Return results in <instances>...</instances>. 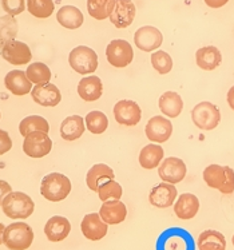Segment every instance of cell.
Returning <instances> with one entry per match:
<instances>
[{
    "label": "cell",
    "mask_w": 234,
    "mask_h": 250,
    "mask_svg": "<svg viewBox=\"0 0 234 250\" xmlns=\"http://www.w3.org/2000/svg\"><path fill=\"white\" fill-rule=\"evenodd\" d=\"M56 19L62 27L67 30H77L83 24L85 18L79 8L75 5H63L56 14Z\"/></svg>",
    "instance_id": "obj_29"
},
{
    "label": "cell",
    "mask_w": 234,
    "mask_h": 250,
    "mask_svg": "<svg viewBox=\"0 0 234 250\" xmlns=\"http://www.w3.org/2000/svg\"><path fill=\"white\" fill-rule=\"evenodd\" d=\"M150 62H151V66H153L154 70L161 75H166L173 70V59L166 51H161V50L154 51L151 54Z\"/></svg>",
    "instance_id": "obj_38"
},
{
    "label": "cell",
    "mask_w": 234,
    "mask_h": 250,
    "mask_svg": "<svg viewBox=\"0 0 234 250\" xmlns=\"http://www.w3.org/2000/svg\"><path fill=\"white\" fill-rule=\"evenodd\" d=\"M114 118L119 125L132 127L141 122L142 110L137 102L130 99H122L114 106Z\"/></svg>",
    "instance_id": "obj_11"
},
{
    "label": "cell",
    "mask_w": 234,
    "mask_h": 250,
    "mask_svg": "<svg viewBox=\"0 0 234 250\" xmlns=\"http://www.w3.org/2000/svg\"><path fill=\"white\" fill-rule=\"evenodd\" d=\"M135 14L137 8L132 0H115V7L108 19L117 28L123 30L131 26L135 19Z\"/></svg>",
    "instance_id": "obj_16"
},
{
    "label": "cell",
    "mask_w": 234,
    "mask_h": 250,
    "mask_svg": "<svg viewBox=\"0 0 234 250\" xmlns=\"http://www.w3.org/2000/svg\"><path fill=\"white\" fill-rule=\"evenodd\" d=\"M107 62L112 67L125 68L128 67L134 59V51L131 44L123 39H114L106 47Z\"/></svg>",
    "instance_id": "obj_8"
},
{
    "label": "cell",
    "mask_w": 234,
    "mask_h": 250,
    "mask_svg": "<svg viewBox=\"0 0 234 250\" xmlns=\"http://www.w3.org/2000/svg\"><path fill=\"white\" fill-rule=\"evenodd\" d=\"M157 250H194V244L186 230L171 228L159 235Z\"/></svg>",
    "instance_id": "obj_7"
},
{
    "label": "cell",
    "mask_w": 234,
    "mask_h": 250,
    "mask_svg": "<svg viewBox=\"0 0 234 250\" xmlns=\"http://www.w3.org/2000/svg\"><path fill=\"white\" fill-rule=\"evenodd\" d=\"M12 193V188H11V185L8 182H5V181H1L0 179V206L3 204V201L7 195Z\"/></svg>",
    "instance_id": "obj_41"
},
{
    "label": "cell",
    "mask_w": 234,
    "mask_h": 250,
    "mask_svg": "<svg viewBox=\"0 0 234 250\" xmlns=\"http://www.w3.org/2000/svg\"><path fill=\"white\" fill-rule=\"evenodd\" d=\"M177 198H178V190L175 185L168 182H161L157 186H154L149 194V202L159 209H168L173 206Z\"/></svg>",
    "instance_id": "obj_14"
},
{
    "label": "cell",
    "mask_w": 234,
    "mask_h": 250,
    "mask_svg": "<svg viewBox=\"0 0 234 250\" xmlns=\"http://www.w3.org/2000/svg\"><path fill=\"white\" fill-rule=\"evenodd\" d=\"M1 7L7 15H21L26 10V0H1Z\"/></svg>",
    "instance_id": "obj_39"
},
{
    "label": "cell",
    "mask_w": 234,
    "mask_h": 250,
    "mask_svg": "<svg viewBox=\"0 0 234 250\" xmlns=\"http://www.w3.org/2000/svg\"><path fill=\"white\" fill-rule=\"evenodd\" d=\"M198 250H226V238L218 230H204L197 240Z\"/></svg>",
    "instance_id": "obj_30"
},
{
    "label": "cell",
    "mask_w": 234,
    "mask_h": 250,
    "mask_svg": "<svg viewBox=\"0 0 234 250\" xmlns=\"http://www.w3.org/2000/svg\"><path fill=\"white\" fill-rule=\"evenodd\" d=\"M34 242V231L26 222H14L5 228L3 244L10 250H27Z\"/></svg>",
    "instance_id": "obj_4"
},
{
    "label": "cell",
    "mask_w": 234,
    "mask_h": 250,
    "mask_svg": "<svg viewBox=\"0 0 234 250\" xmlns=\"http://www.w3.org/2000/svg\"><path fill=\"white\" fill-rule=\"evenodd\" d=\"M158 107L163 115L174 119L181 115L183 110V101L181 95L175 91H166L159 97Z\"/></svg>",
    "instance_id": "obj_26"
},
{
    "label": "cell",
    "mask_w": 234,
    "mask_h": 250,
    "mask_svg": "<svg viewBox=\"0 0 234 250\" xmlns=\"http://www.w3.org/2000/svg\"><path fill=\"white\" fill-rule=\"evenodd\" d=\"M18 35V21L14 16H0V48L11 41H15Z\"/></svg>",
    "instance_id": "obj_34"
},
{
    "label": "cell",
    "mask_w": 234,
    "mask_h": 250,
    "mask_svg": "<svg viewBox=\"0 0 234 250\" xmlns=\"http://www.w3.org/2000/svg\"><path fill=\"white\" fill-rule=\"evenodd\" d=\"M5 88L16 97H23L32 91V83L27 78L26 71L12 70L4 78Z\"/></svg>",
    "instance_id": "obj_21"
},
{
    "label": "cell",
    "mask_w": 234,
    "mask_h": 250,
    "mask_svg": "<svg viewBox=\"0 0 234 250\" xmlns=\"http://www.w3.org/2000/svg\"><path fill=\"white\" fill-rule=\"evenodd\" d=\"M226 101H228V104H229V107L234 111V86L230 87V90L228 91V95H226Z\"/></svg>",
    "instance_id": "obj_43"
},
{
    "label": "cell",
    "mask_w": 234,
    "mask_h": 250,
    "mask_svg": "<svg viewBox=\"0 0 234 250\" xmlns=\"http://www.w3.org/2000/svg\"><path fill=\"white\" fill-rule=\"evenodd\" d=\"M163 157H165V150H163L162 146L158 143H150V145H146L145 147H142L138 161H139V165L142 168L153 170L162 164Z\"/></svg>",
    "instance_id": "obj_27"
},
{
    "label": "cell",
    "mask_w": 234,
    "mask_h": 250,
    "mask_svg": "<svg viewBox=\"0 0 234 250\" xmlns=\"http://www.w3.org/2000/svg\"><path fill=\"white\" fill-rule=\"evenodd\" d=\"M232 244H233V246H234V234H233V238H232Z\"/></svg>",
    "instance_id": "obj_45"
},
{
    "label": "cell",
    "mask_w": 234,
    "mask_h": 250,
    "mask_svg": "<svg viewBox=\"0 0 234 250\" xmlns=\"http://www.w3.org/2000/svg\"><path fill=\"white\" fill-rule=\"evenodd\" d=\"M163 35L157 27L143 26L138 28L134 34V43L135 46L145 52L157 51L162 46Z\"/></svg>",
    "instance_id": "obj_13"
},
{
    "label": "cell",
    "mask_w": 234,
    "mask_h": 250,
    "mask_svg": "<svg viewBox=\"0 0 234 250\" xmlns=\"http://www.w3.org/2000/svg\"><path fill=\"white\" fill-rule=\"evenodd\" d=\"M19 131H21V137H27L28 134L34 133V131H43V133L48 134L50 125L43 117L30 115V117H26L19 123Z\"/></svg>",
    "instance_id": "obj_33"
},
{
    "label": "cell",
    "mask_w": 234,
    "mask_h": 250,
    "mask_svg": "<svg viewBox=\"0 0 234 250\" xmlns=\"http://www.w3.org/2000/svg\"><path fill=\"white\" fill-rule=\"evenodd\" d=\"M86 130V123L81 115H70L63 119L61 125V137L64 141L72 142L77 141L83 135Z\"/></svg>",
    "instance_id": "obj_28"
},
{
    "label": "cell",
    "mask_w": 234,
    "mask_h": 250,
    "mask_svg": "<svg viewBox=\"0 0 234 250\" xmlns=\"http://www.w3.org/2000/svg\"><path fill=\"white\" fill-rule=\"evenodd\" d=\"M123 189L121 185L118 184L115 179L107 181L105 184L99 186L98 190V197L102 202H107V201H117V199L122 198Z\"/></svg>",
    "instance_id": "obj_37"
},
{
    "label": "cell",
    "mask_w": 234,
    "mask_h": 250,
    "mask_svg": "<svg viewBox=\"0 0 234 250\" xmlns=\"http://www.w3.org/2000/svg\"><path fill=\"white\" fill-rule=\"evenodd\" d=\"M52 141L48 134L43 131H34L24 137L23 151L30 158H43L51 153Z\"/></svg>",
    "instance_id": "obj_9"
},
{
    "label": "cell",
    "mask_w": 234,
    "mask_h": 250,
    "mask_svg": "<svg viewBox=\"0 0 234 250\" xmlns=\"http://www.w3.org/2000/svg\"><path fill=\"white\" fill-rule=\"evenodd\" d=\"M191 121L194 126L204 131H212L221 122V111L212 102L204 101L195 104L191 110Z\"/></svg>",
    "instance_id": "obj_6"
},
{
    "label": "cell",
    "mask_w": 234,
    "mask_h": 250,
    "mask_svg": "<svg viewBox=\"0 0 234 250\" xmlns=\"http://www.w3.org/2000/svg\"><path fill=\"white\" fill-rule=\"evenodd\" d=\"M1 58L14 66H24L32 59L30 47L19 41H11L1 48Z\"/></svg>",
    "instance_id": "obj_15"
},
{
    "label": "cell",
    "mask_w": 234,
    "mask_h": 250,
    "mask_svg": "<svg viewBox=\"0 0 234 250\" xmlns=\"http://www.w3.org/2000/svg\"><path fill=\"white\" fill-rule=\"evenodd\" d=\"M111 179H115V173L108 165L106 164H97L94 165L88 171H87L86 175V184L87 188L92 191L98 193L99 190V186L107 181H111Z\"/></svg>",
    "instance_id": "obj_24"
},
{
    "label": "cell",
    "mask_w": 234,
    "mask_h": 250,
    "mask_svg": "<svg viewBox=\"0 0 234 250\" xmlns=\"http://www.w3.org/2000/svg\"><path fill=\"white\" fill-rule=\"evenodd\" d=\"M5 226L1 222H0V245L3 244V233H4Z\"/></svg>",
    "instance_id": "obj_44"
},
{
    "label": "cell",
    "mask_w": 234,
    "mask_h": 250,
    "mask_svg": "<svg viewBox=\"0 0 234 250\" xmlns=\"http://www.w3.org/2000/svg\"><path fill=\"white\" fill-rule=\"evenodd\" d=\"M78 95L85 102H95L103 94V83L97 75H88L82 78L78 83Z\"/></svg>",
    "instance_id": "obj_20"
},
{
    "label": "cell",
    "mask_w": 234,
    "mask_h": 250,
    "mask_svg": "<svg viewBox=\"0 0 234 250\" xmlns=\"http://www.w3.org/2000/svg\"><path fill=\"white\" fill-rule=\"evenodd\" d=\"M71 231V224L66 217L61 215H54L46 222L44 226V234L47 240L51 242H61L66 240Z\"/></svg>",
    "instance_id": "obj_22"
},
{
    "label": "cell",
    "mask_w": 234,
    "mask_h": 250,
    "mask_svg": "<svg viewBox=\"0 0 234 250\" xmlns=\"http://www.w3.org/2000/svg\"><path fill=\"white\" fill-rule=\"evenodd\" d=\"M205 4L208 5L209 8H221V7H224L229 3V0H204Z\"/></svg>",
    "instance_id": "obj_42"
},
{
    "label": "cell",
    "mask_w": 234,
    "mask_h": 250,
    "mask_svg": "<svg viewBox=\"0 0 234 250\" xmlns=\"http://www.w3.org/2000/svg\"><path fill=\"white\" fill-rule=\"evenodd\" d=\"M55 4L52 0H27V10L38 19H47L52 15Z\"/></svg>",
    "instance_id": "obj_36"
},
{
    "label": "cell",
    "mask_w": 234,
    "mask_h": 250,
    "mask_svg": "<svg viewBox=\"0 0 234 250\" xmlns=\"http://www.w3.org/2000/svg\"><path fill=\"white\" fill-rule=\"evenodd\" d=\"M115 7V0H87V11L91 18L97 21H105L110 18Z\"/></svg>",
    "instance_id": "obj_31"
},
{
    "label": "cell",
    "mask_w": 234,
    "mask_h": 250,
    "mask_svg": "<svg viewBox=\"0 0 234 250\" xmlns=\"http://www.w3.org/2000/svg\"><path fill=\"white\" fill-rule=\"evenodd\" d=\"M195 63L204 71H213L222 63V54L215 46L201 47L195 52Z\"/></svg>",
    "instance_id": "obj_25"
},
{
    "label": "cell",
    "mask_w": 234,
    "mask_h": 250,
    "mask_svg": "<svg viewBox=\"0 0 234 250\" xmlns=\"http://www.w3.org/2000/svg\"><path fill=\"white\" fill-rule=\"evenodd\" d=\"M1 209L11 220H26L32 215L35 204L30 195L21 191H12L7 195L1 204Z\"/></svg>",
    "instance_id": "obj_2"
},
{
    "label": "cell",
    "mask_w": 234,
    "mask_h": 250,
    "mask_svg": "<svg viewBox=\"0 0 234 250\" xmlns=\"http://www.w3.org/2000/svg\"><path fill=\"white\" fill-rule=\"evenodd\" d=\"M81 230L87 240L99 241L106 237L107 231H108V225L101 218L99 213H90L83 217Z\"/></svg>",
    "instance_id": "obj_17"
},
{
    "label": "cell",
    "mask_w": 234,
    "mask_h": 250,
    "mask_svg": "<svg viewBox=\"0 0 234 250\" xmlns=\"http://www.w3.org/2000/svg\"><path fill=\"white\" fill-rule=\"evenodd\" d=\"M27 78L30 79L31 83H34L35 86L39 84H47L51 81V70L48 68L47 64L42 62H34L26 70Z\"/></svg>",
    "instance_id": "obj_32"
},
{
    "label": "cell",
    "mask_w": 234,
    "mask_h": 250,
    "mask_svg": "<svg viewBox=\"0 0 234 250\" xmlns=\"http://www.w3.org/2000/svg\"><path fill=\"white\" fill-rule=\"evenodd\" d=\"M71 193V181L64 174H47L42 179L41 194L50 202H61Z\"/></svg>",
    "instance_id": "obj_3"
},
{
    "label": "cell",
    "mask_w": 234,
    "mask_h": 250,
    "mask_svg": "<svg viewBox=\"0 0 234 250\" xmlns=\"http://www.w3.org/2000/svg\"><path fill=\"white\" fill-rule=\"evenodd\" d=\"M199 211V199L191 193H183L177 198L174 204V214L179 220H193Z\"/></svg>",
    "instance_id": "obj_19"
},
{
    "label": "cell",
    "mask_w": 234,
    "mask_h": 250,
    "mask_svg": "<svg viewBox=\"0 0 234 250\" xmlns=\"http://www.w3.org/2000/svg\"><path fill=\"white\" fill-rule=\"evenodd\" d=\"M188 173L186 164L181 158L169 157L162 161V164L158 166V175L162 179V182L177 185L182 182Z\"/></svg>",
    "instance_id": "obj_10"
},
{
    "label": "cell",
    "mask_w": 234,
    "mask_h": 250,
    "mask_svg": "<svg viewBox=\"0 0 234 250\" xmlns=\"http://www.w3.org/2000/svg\"><path fill=\"white\" fill-rule=\"evenodd\" d=\"M85 123H86V128L91 134L99 135L103 134L108 127V118L105 112L102 111H90L85 118Z\"/></svg>",
    "instance_id": "obj_35"
},
{
    "label": "cell",
    "mask_w": 234,
    "mask_h": 250,
    "mask_svg": "<svg viewBox=\"0 0 234 250\" xmlns=\"http://www.w3.org/2000/svg\"><path fill=\"white\" fill-rule=\"evenodd\" d=\"M68 63L72 70L81 75H90L97 71L99 66L97 52L87 46L75 47L68 55Z\"/></svg>",
    "instance_id": "obj_5"
},
{
    "label": "cell",
    "mask_w": 234,
    "mask_h": 250,
    "mask_svg": "<svg viewBox=\"0 0 234 250\" xmlns=\"http://www.w3.org/2000/svg\"><path fill=\"white\" fill-rule=\"evenodd\" d=\"M99 215L107 225H119L128 217V208L121 199L107 201L101 206Z\"/></svg>",
    "instance_id": "obj_23"
},
{
    "label": "cell",
    "mask_w": 234,
    "mask_h": 250,
    "mask_svg": "<svg viewBox=\"0 0 234 250\" xmlns=\"http://www.w3.org/2000/svg\"><path fill=\"white\" fill-rule=\"evenodd\" d=\"M11 148H12V139L10 134L4 130H0V155L8 153Z\"/></svg>",
    "instance_id": "obj_40"
},
{
    "label": "cell",
    "mask_w": 234,
    "mask_h": 250,
    "mask_svg": "<svg viewBox=\"0 0 234 250\" xmlns=\"http://www.w3.org/2000/svg\"><path fill=\"white\" fill-rule=\"evenodd\" d=\"M145 134L150 142L154 143H165L168 142L171 134H173V123L170 119L161 115L150 118L145 127Z\"/></svg>",
    "instance_id": "obj_12"
},
{
    "label": "cell",
    "mask_w": 234,
    "mask_h": 250,
    "mask_svg": "<svg viewBox=\"0 0 234 250\" xmlns=\"http://www.w3.org/2000/svg\"><path fill=\"white\" fill-rule=\"evenodd\" d=\"M31 97L36 104L43 107H55L62 101L61 90L52 83L35 86L31 91Z\"/></svg>",
    "instance_id": "obj_18"
},
{
    "label": "cell",
    "mask_w": 234,
    "mask_h": 250,
    "mask_svg": "<svg viewBox=\"0 0 234 250\" xmlns=\"http://www.w3.org/2000/svg\"><path fill=\"white\" fill-rule=\"evenodd\" d=\"M202 177L210 189L218 190L221 194L225 195L234 193V170L230 166L209 165L204 170Z\"/></svg>",
    "instance_id": "obj_1"
},
{
    "label": "cell",
    "mask_w": 234,
    "mask_h": 250,
    "mask_svg": "<svg viewBox=\"0 0 234 250\" xmlns=\"http://www.w3.org/2000/svg\"><path fill=\"white\" fill-rule=\"evenodd\" d=\"M0 118H1V114H0Z\"/></svg>",
    "instance_id": "obj_46"
}]
</instances>
